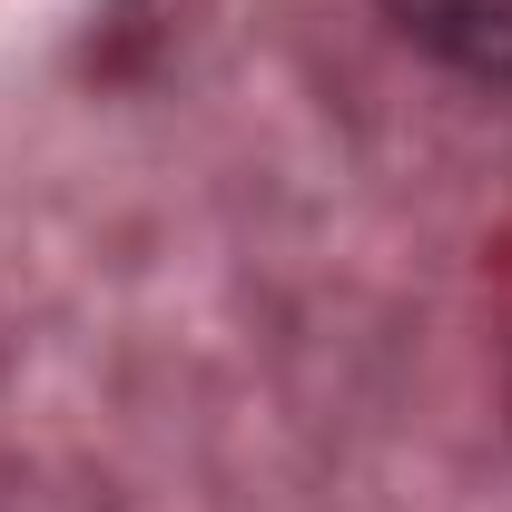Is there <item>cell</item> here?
<instances>
[{
  "instance_id": "cell-1",
  "label": "cell",
  "mask_w": 512,
  "mask_h": 512,
  "mask_svg": "<svg viewBox=\"0 0 512 512\" xmlns=\"http://www.w3.org/2000/svg\"><path fill=\"white\" fill-rule=\"evenodd\" d=\"M424 60L512 89V0H375Z\"/></svg>"
}]
</instances>
